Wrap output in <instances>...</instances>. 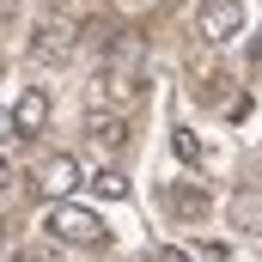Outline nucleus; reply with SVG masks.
<instances>
[{
	"label": "nucleus",
	"instance_id": "nucleus-1",
	"mask_svg": "<svg viewBox=\"0 0 262 262\" xmlns=\"http://www.w3.org/2000/svg\"><path fill=\"white\" fill-rule=\"evenodd\" d=\"M43 232L49 238H61V244H79V250H92V244H110V226L92 213V207H79V201H49V213H43Z\"/></svg>",
	"mask_w": 262,
	"mask_h": 262
},
{
	"label": "nucleus",
	"instance_id": "nucleus-2",
	"mask_svg": "<svg viewBox=\"0 0 262 262\" xmlns=\"http://www.w3.org/2000/svg\"><path fill=\"white\" fill-rule=\"evenodd\" d=\"M201 37L207 43H238V31H244V0H201Z\"/></svg>",
	"mask_w": 262,
	"mask_h": 262
},
{
	"label": "nucleus",
	"instance_id": "nucleus-3",
	"mask_svg": "<svg viewBox=\"0 0 262 262\" xmlns=\"http://www.w3.org/2000/svg\"><path fill=\"white\" fill-rule=\"evenodd\" d=\"M79 183H85V171H79V159H73V152H55V159H43V165H37V189H43L49 201H67Z\"/></svg>",
	"mask_w": 262,
	"mask_h": 262
},
{
	"label": "nucleus",
	"instance_id": "nucleus-4",
	"mask_svg": "<svg viewBox=\"0 0 262 262\" xmlns=\"http://www.w3.org/2000/svg\"><path fill=\"white\" fill-rule=\"evenodd\" d=\"M43 128H49V92L43 85H25L18 104H12V134L31 140V134H43Z\"/></svg>",
	"mask_w": 262,
	"mask_h": 262
},
{
	"label": "nucleus",
	"instance_id": "nucleus-5",
	"mask_svg": "<svg viewBox=\"0 0 262 262\" xmlns=\"http://www.w3.org/2000/svg\"><path fill=\"white\" fill-rule=\"evenodd\" d=\"M31 55H37V61H67V55H73V25H67V18H49V25L37 31Z\"/></svg>",
	"mask_w": 262,
	"mask_h": 262
},
{
	"label": "nucleus",
	"instance_id": "nucleus-6",
	"mask_svg": "<svg viewBox=\"0 0 262 262\" xmlns=\"http://www.w3.org/2000/svg\"><path fill=\"white\" fill-rule=\"evenodd\" d=\"M92 140H98V146H104V152H122V146H128V122H122V116H92Z\"/></svg>",
	"mask_w": 262,
	"mask_h": 262
},
{
	"label": "nucleus",
	"instance_id": "nucleus-7",
	"mask_svg": "<svg viewBox=\"0 0 262 262\" xmlns=\"http://www.w3.org/2000/svg\"><path fill=\"white\" fill-rule=\"evenodd\" d=\"M92 195L122 201V195H128V177H122V171H98V177H92Z\"/></svg>",
	"mask_w": 262,
	"mask_h": 262
},
{
	"label": "nucleus",
	"instance_id": "nucleus-8",
	"mask_svg": "<svg viewBox=\"0 0 262 262\" xmlns=\"http://www.w3.org/2000/svg\"><path fill=\"white\" fill-rule=\"evenodd\" d=\"M171 146H177V159H183V165H201V140L189 128H177V140H171Z\"/></svg>",
	"mask_w": 262,
	"mask_h": 262
},
{
	"label": "nucleus",
	"instance_id": "nucleus-9",
	"mask_svg": "<svg viewBox=\"0 0 262 262\" xmlns=\"http://www.w3.org/2000/svg\"><path fill=\"white\" fill-rule=\"evenodd\" d=\"M232 220L238 226H262V201H232Z\"/></svg>",
	"mask_w": 262,
	"mask_h": 262
},
{
	"label": "nucleus",
	"instance_id": "nucleus-10",
	"mask_svg": "<svg viewBox=\"0 0 262 262\" xmlns=\"http://www.w3.org/2000/svg\"><path fill=\"white\" fill-rule=\"evenodd\" d=\"M12 262H55V256H49V250H37V244H31V250H18V256H12Z\"/></svg>",
	"mask_w": 262,
	"mask_h": 262
},
{
	"label": "nucleus",
	"instance_id": "nucleus-11",
	"mask_svg": "<svg viewBox=\"0 0 262 262\" xmlns=\"http://www.w3.org/2000/svg\"><path fill=\"white\" fill-rule=\"evenodd\" d=\"M0 140H18V134H12V110H6V104H0Z\"/></svg>",
	"mask_w": 262,
	"mask_h": 262
},
{
	"label": "nucleus",
	"instance_id": "nucleus-12",
	"mask_svg": "<svg viewBox=\"0 0 262 262\" xmlns=\"http://www.w3.org/2000/svg\"><path fill=\"white\" fill-rule=\"evenodd\" d=\"M6 183H12V165H6V152H0V189H6Z\"/></svg>",
	"mask_w": 262,
	"mask_h": 262
},
{
	"label": "nucleus",
	"instance_id": "nucleus-13",
	"mask_svg": "<svg viewBox=\"0 0 262 262\" xmlns=\"http://www.w3.org/2000/svg\"><path fill=\"white\" fill-rule=\"evenodd\" d=\"M159 262H189V256H183V250H159Z\"/></svg>",
	"mask_w": 262,
	"mask_h": 262
}]
</instances>
